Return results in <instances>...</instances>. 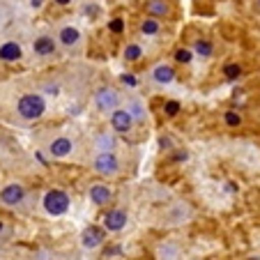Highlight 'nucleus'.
<instances>
[{"label":"nucleus","mask_w":260,"mask_h":260,"mask_svg":"<svg viewBox=\"0 0 260 260\" xmlns=\"http://www.w3.org/2000/svg\"><path fill=\"white\" fill-rule=\"evenodd\" d=\"M44 111H46V104L40 94H23L19 99V104H16V113L23 120H37L44 115Z\"/></svg>","instance_id":"1"},{"label":"nucleus","mask_w":260,"mask_h":260,"mask_svg":"<svg viewBox=\"0 0 260 260\" xmlns=\"http://www.w3.org/2000/svg\"><path fill=\"white\" fill-rule=\"evenodd\" d=\"M44 210L53 216H62L69 210V196L60 189H53L44 196Z\"/></svg>","instance_id":"2"},{"label":"nucleus","mask_w":260,"mask_h":260,"mask_svg":"<svg viewBox=\"0 0 260 260\" xmlns=\"http://www.w3.org/2000/svg\"><path fill=\"white\" fill-rule=\"evenodd\" d=\"M94 171L99 175H115L120 171V161L113 152H102L97 159H94Z\"/></svg>","instance_id":"3"},{"label":"nucleus","mask_w":260,"mask_h":260,"mask_svg":"<svg viewBox=\"0 0 260 260\" xmlns=\"http://www.w3.org/2000/svg\"><path fill=\"white\" fill-rule=\"evenodd\" d=\"M94 104H97L99 111L108 113V111L118 108V92H115L113 88H102L97 94H94Z\"/></svg>","instance_id":"4"},{"label":"nucleus","mask_w":260,"mask_h":260,"mask_svg":"<svg viewBox=\"0 0 260 260\" xmlns=\"http://www.w3.org/2000/svg\"><path fill=\"white\" fill-rule=\"evenodd\" d=\"M134 124V118L127 108H113V115H111V127L118 134H127Z\"/></svg>","instance_id":"5"},{"label":"nucleus","mask_w":260,"mask_h":260,"mask_svg":"<svg viewBox=\"0 0 260 260\" xmlns=\"http://www.w3.org/2000/svg\"><path fill=\"white\" fill-rule=\"evenodd\" d=\"M81 244H83V249H97V246L104 244V231L99 226H88L83 231V235H81Z\"/></svg>","instance_id":"6"},{"label":"nucleus","mask_w":260,"mask_h":260,"mask_svg":"<svg viewBox=\"0 0 260 260\" xmlns=\"http://www.w3.org/2000/svg\"><path fill=\"white\" fill-rule=\"evenodd\" d=\"M127 226V214L122 210H111L106 216H104V228L111 233H118Z\"/></svg>","instance_id":"7"},{"label":"nucleus","mask_w":260,"mask_h":260,"mask_svg":"<svg viewBox=\"0 0 260 260\" xmlns=\"http://www.w3.org/2000/svg\"><path fill=\"white\" fill-rule=\"evenodd\" d=\"M25 196V189L23 184H7L3 191H0V201L5 203V205H16V203H21Z\"/></svg>","instance_id":"8"},{"label":"nucleus","mask_w":260,"mask_h":260,"mask_svg":"<svg viewBox=\"0 0 260 260\" xmlns=\"http://www.w3.org/2000/svg\"><path fill=\"white\" fill-rule=\"evenodd\" d=\"M32 51L37 55H53L55 53V42L53 37H49V35H42V37H37L32 44Z\"/></svg>","instance_id":"9"},{"label":"nucleus","mask_w":260,"mask_h":260,"mask_svg":"<svg viewBox=\"0 0 260 260\" xmlns=\"http://www.w3.org/2000/svg\"><path fill=\"white\" fill-rule=\"evenodd\" d=\"M72 141L69 138H64V136H60V138H55L53 143L49 145V152L53 154V157H58V159H62V157H67L69 152H72Z\"/></svg>","instance_id":"10"},{"label":"nucleus","mask_w":260,"mask_h":260,"mask_svg":"<svg viewBox=\"0 0 260 260\" xmlns=\"http://www.w3.org/2000/svg\"><path fill=\"white\" fill-rule=\"evenodd\" d=\"M23 51L16 42H5V44L0 46V60H5V62H14V60H21Z\"/></svg>","instance_id":"11"},{"label":"nucleus","mask_w":260,"mask_h":260,"mask_svg":"<svg viewBox=\"0 0 260 260\" xmlns=\"http://www.w3.org/2000/svg\"><path fill=\"white\" fill-rule=\"evenodd\" d=\"M90 201H92L94 205H106V203L111 201V189H108L106 184H94V187L90 189Z\"/></svg>","instance_id":"12"},{"label":"nucleus","mask_w":260,"mask_h":260,"mask_svg":"<svg viewBox=\"0 0 260 260\" xmlns=\"http://www.w3.org/2000/svg\"><path fill=\"white\" fill-rule=\"evenodd\" d=\"M152 79L157 81V83H171V81L175 79V72H173L168 64H159V67H154Z\"/></svg>","instance_id":"13"},{"label":"nucleus","mask_w":260,"mask_h":260,"mask_svg":"<svg viewBox=\"0 0 260 260\" xmlns=\"http://www.w3.org/2000/svg\"><path fill=\"white\" fill-rule=\"evenodd\" d=\"M81 32L76 28H72V25H67V28L60 30V44L62 46H74L76 42H79Z\"/></svg>","instance_id":"14"},{"label":"nucleus","mask_w":260,"mask_h":260,"mask_svg":"<svg viewBox=\"0 0 260 260\" xmlns=\"http://www.w3.org/2000/svg\"><path fill=\"white\" fill-rule=\"evenodd\" d=\"M147 12L152 16H168L171 5H168L166 0H150V3H147Z\"/></svg>","instance_id":"15"},{"label":"nucleus","mask_w":260,"mask_h":260,"mask_svg":"<svg viewBox=\"0 0 260 260\" xmlns=\"http://www.w3.org/2000/svg\"><path fill=\"white\" fill-rule=\"evenodd\" d=\"M97 147L102 150V152H111V150L115 147V141L111 136H106V134H102V136L97 138Z\"/></svg>","instance_id":"16"},{"label":"nucleus","mask_w":260,"mask_h":260,"mask_svg":"<svg viewBox=\"0 0 260 260\" xmlns=\"http://www.w3.org/2000/svg\"><path fill=\"white\" fill-rule=\"evenodd\" d=\"M141 55H143V49L138 44H129L127 49H124V58H127L129 62H136Z\"/></svg>","instance_id":"17"},{"label":"nucleus","mask_w":260,"mask_h":260,"mask_svg":"<svg viewBox=\"0 0 260 260\" xmlns=\"http://www.w3.org/2000/svg\"><path fill=\"white\" fill-rule=\"evenodd\" d=\"M193 49H196V53H198V55H203V58H210L212 51H214V49H212V44H210L207 40H198Z\"/></svg>","instance_id":"18"},{"label":"nucleus","mask_w":260,"mask_h":260,"mask_svg":"<svg viewBox=\"0 0 260 260\" xmlns=\"http://www.w3.org/2000/svg\"><path fill=\"white\" fill-rule=\"evenodd\" d=\"M127 111L132 113L134 120H138V122H143V120H145V111H143V106H141L138 102H132V104H129Z\"/></svg>","instance_id":"19"},{"label":"nucleus","mask_w":260,"mask_h":260,"mask_svg":"<svg viewBox=\"0 0 260 260\" xmlns=\"http://www.w3.org/2000/svg\"><path fill=\"white\" fill-rule=\"evenodd\" d=\"M141 30H143V35H157L159 32V23L154 19H145L141 23Z\"/></svg>","instance_id":"20"},{"label":"nucleus","mask_w":260,"mask_h":260,"mask_svg":"<svg viewBox=\"0 0 260 260\" xmlns=\"http://www.w3.org/2000/svg\"><path fill=\"white\" fill-rule=\"evenodd\" d=\"M226 124H228V127H240V124H242L240 113H235V111H228V113H226Z\"/></svg>","instance_id":"21"},{"label":"nucleus","mask_w":260,"mask_h":260,"mask_svg":"<svg viewBox=\"0 0 260 260\" xmlns=\"http://www.w3.org/2000/svg\"><path fill=\"white\" fill-rule=\"evenodd\" d=\"M191 58H193L191 51H187V49H180L175 53V60H177V62H182V64H189V62H191Z\"/></svg>","instance_id":"22"},{"label":"nucleus","mask_w":260,"mask_h":260,"mask_svg":"<svg viewBox=\"0 0 260 260\" xmlns=\"http://www.w3.org/2000/svg\"><path fill=\"white\" fill-rule=\"evenodd\" d=\"M223 74H226V76H228V79H237V76H240V74H242V67H240V64H226V69H223Z\"/></svg>","instance_id":"23"},{"label":"nucleus","mask_w":260,"mask_h":260,"mask_svg":"<svg viewBox=\"0 0 260 260\" xmlns=\"http://www.w3.org/2000/svg\"><path fill=\"white\" fill-rule=\"evenodd\" d=\"M108 30H111V32H122V30H124V21L122 19H113L111 23H108Z\"/></svg>","instance_id":"24"},{"label":"nucleus","mask_w":260,"mask_h":260,"mask_svg":"<svg viewBox=\"0 0 260 260\" xmlns=\"http://www.w3.org/2000/svg\"><path fill=\"white\" fill-rule=\"evenodd\" d=\"M164 111H166V115H177V111H180V104L177 102H166V106H164Z\"/></svg>","instance_id":"25"},{"label":"nucleus","mask_w":260,"mask_h":260,"mask_svg":"<svg viewBox=\"0 0 260 260\" xmlns=\"http://www.w3.org/2000/svg\"><path fill=\"white\" fill-rule=\"evenodd\" d=\"M122 83H127V85H136V79H134L132 74H124V76H122Z\"/></svg>","instance_id":"26"},{"label":"nucleus","mask_w":260,"mask_h":260,"mask_svg":"<svg viewBox=\"0 0 260 260\" xmlns=\"http://www.w3.org/2000/svg\"><path fill=\"white\" fill-rule=\"evenodd\" d=\"M46 92H49V94H58V85H46Z\"/></svg>","instance_id":"27"},{"label":"nucleus","mask_w":260,"mask_h":260,"mask_svg":"<svg viewBox=\"0 0 260 260\" xmlns=\"http://www.w3.org/2000/svg\"><path fill=\"white\" fill-rule=\"evenodd\" d=\"M184 159H187V152H177L175 154V161H184Z\"/></svg>","instance_id":"28"},{"label":"nucleus","mask_w":260,"mask_h":260,"mask_svg":"<svg viewBox=\"0 0 260 260\" xmlns=\"http://www.w3.org/2000/svg\"><path fill=\"white\" fill-rule=\"evenodd\" d=\"M30 5H32V7H42V0H30Z\"/></svg>","instance_id":"29"},{"label":"nucleus","mask_w":260,"mask_h":260,"mask_svg":"<svg viewBox=\"0 0 260 260\" xmlns=\"http://www.w3.org/2000/svg\"><path fill=\"white\" fill-rule=\"evenodd\" d=\"M55 3H58V5H69L72 0H55Z\"/></svg>","instance_id":"30"},{"label":"nucleus","mask_w":260,"mask_h":260,"mask_svg":"<svg viewBox=\"0 0 260 260\" xmlns=\"http://www.w3.org/2000/svg\"><path fill=\"white\" fill-rule=\"evenodd\" d=\"M0 233H3V221H0Z\"/></svg>","instance_id":"31"}]
</instances>
